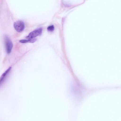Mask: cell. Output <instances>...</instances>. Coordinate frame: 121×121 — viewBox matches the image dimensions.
<instances>
[{
  "label": "cell",
  "mask_w": 121,
  "mask_h": 121,
  "mask_svg": "<svg viewBox=\"0 0 121 121\" xmlns=\"http://www.w3.org/2000/svg\"><path fill=\"white\" fill-rule=\"evenodd\" d=\"M4 41L6 52L9 54L11 51L13 47V43L8 37L6 35L4 37Z\"/></svg>",
  "instance_id": "6da1fadb"
},
{
  "label": "cell",
  "mask_w": 121,
  "mask_h": 121,
  "mask_svg": "<svg viewBox=\"0 0 121 121\" xmlns=\"http://www.w3.org/2000/svg\"><path fill=\"white\" fill-rule=\"evenodd\" d=\"M13 26L15 30L19 32L23 31L25 27L24 22L21 20H18L15 22L13 24Z\"/></svg>",
  "instance_id": "7a4b0ae2"
},
{
  "label": "cell",
  "mask_w": 121,
  "mask_h": 121,
  "mask_svg": "<svg viewBox=\"0 0 121 121\" xmlns=\"http://www.w3.org/2000/svg\"><path fill=\"white\" fill-rule=\"evenodd\" d=\"M42 31V28H41L36 29L30 33L26 38L28 39H33L41 35Z\"/></svg>",
  "instance_id": "3957f363"
},
{
  "label": "cell",
  "mask_w": 121,
  "mask_h": 121,
  "mask_svg": "<svg viewBox=\"0 0 121 121\" xmlns=\"http://www.w3.org/2000/svg\"><path fill=\"white\" fill-rule=\"evenodd\" d=\"M11 69V67H9L2 74L0 78V86L3 83L6 78L10 72Z\"/></svg>",
  "instance_id": "277c9868"
},
{
  "label": "cell",
  "mask_w": 121,
  "mask_h": 121,
  "mask_svg": "<svg viewBox=\"0 0 121 121\" xmlns=\"http://www.w3.org/2000/svg\"><path fill=\"white\" fill-rule=\"evenodd\" d=\"M36 40L35 39H22L20 40L19 42L22 43H25L27 42L33 43L36 41Z\"/></svg>",
  "instance_id": "5b68a950"
},
{
  "label": "cell",
  "mask_w": 121,
  "mask_h": 121,
  "mask_svg": "<svg viewBox=\"0 0 121 121\" xmlns=\"http://www.w3.org/2000/svg\"><path fill=\"white\" fill-rule=\"evenodd\" d=\"M54 29V26L52 25L48 26L47 28V30L48 31H53Z\"/></svg>",
  "instance_id": "8992f818"
}]
</instances>
